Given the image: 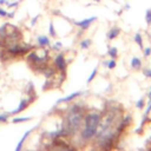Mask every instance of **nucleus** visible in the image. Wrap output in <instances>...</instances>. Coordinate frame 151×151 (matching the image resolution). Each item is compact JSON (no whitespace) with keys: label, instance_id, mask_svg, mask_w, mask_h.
Wrapping results in <instances>:
<instances>
[{"label":"nucleus","instance_id":"nucleus-1","mask_svg":"<svg viewBox=\"0 0 151 151\" xmlns=\"http://www.w3.org/2000/svg\"><path fill=\"white\" fill-rule=\"evenodd\" d=\"M81 120H83V110L80 106L78 105H73L70 111L66 114V123H65V131L67 134H74L80 125H81Z\"/></svg>","mask_w":151,"mask_h":151},{"label":"nucleus","instance_id":"nucleus-2","mask_svg":"<svg viewBox=\"0 0 151 151\" xmlns=\"http://www.w3.org/2000/svg\"><path fill=\"white\" fill-rule=\"evenodd\" d=\"M101 116L98 112H91L85 118V127L81 131V138L84 140H90L93 138L98 131L99 124H100Z\"/></svg>","mask_w":151,"mask_h":151},{"label":"nucleus","instance_id":"nucleus-3","mask_svg":"<svg viewBox=\"0 0 151 151\" xmlns=\"http://www.w3.org/2000/svg\"><path fill=\"white\" fill-rule=\"evenodd\" d=\"M96 20V17H90V18H86V19H84V20H81V21H77L76 24L79 26V27H81L83 29H86L87 27H88V25L91 24V22H93Z\"/></svg>","mask_w":151,"mask_h":151},{"label":"nucleus","instance_id":"nucleus-4","mask_svg":"<svg viewBox=\"0 0 151 151\" xmlns=\"http://www.w3.org/2000/svg\"><path fill=\"white\" fill-rule=\"evenodd\" d=\"M54 63H55V66H57L59 70H65L66 63H65V58H64L63 54H58L57 58H55V60H54Z\"/></svg>","mask_w":151,"mask_h":151},{"label":"nucleus","instance_id":"nucleus-5","mask_svg":"<svg viewBox=\"0 0 151 151\" xmlns=\"http://www.w3.org/2000/svg\"><path fill=\"white\" fill-rule=\"evenodd\" d=\"M79 94H81V93H80V92H73V93L68 94L67 97H64V98H60V99H58V100H57V104H59V103H66V101H70V100L74 99L76 97H78Z\"/></svg>","mask_w":151,"mask_h":151},{"label":"nucleus","instance_id":"nucleus-6","mask_svg":"<svg viewBox=\"0 0 151 151\" xmlns=\"http://www.w3.org/2000/svg\"><path fill=\"white\" fill-rule=\"evenodd\" d=\"M119 33H120V29H119L118 27H113V28H111L110 32L107 33V38H109L110 40H112V39H114Z\"/></svg>","mask_w":151,"mask_h":151},{"label":"nucleus","instance_id":"nucleus-7","mask_svg":"<svg viewBox=\"0 0 151 151\" xmlns=\"http://www.w3.org/2000/svg\"><path fill=\"white\" fill-rule=\"evenodd\" d=\"M28 103V100H26V99H22L21 101H20V104H19V106H18V109L17 110H14V111H12L11 113H18V112H21L24 109H26L27 107V104Z\"/></svg>","mask_w":151,"mask_h":151},{"label":"nucleus","instance_id":"nucleus-8","mask_svg":"<svg viewBox=\"0 0 151 151\" xmlns=\"http://www.w3.org/2000/svg\"><path fill=\"white\" fill-rule=\"evenodd\" d=\"M31 131H32V129L31 130H28V131H26L25 132V134L21 137V139L19 140V143H18V145H17V147H15V151H19L20 149H21V146H22V144H24V142H25V139L29 136V133H31Z\"/></svg>","mask_w":151,"mask_h":151},{"label":"nucleus","instance_id":"nucleus-9","mask_svg":"<svg viewBox=\"0 0 151 151\" xmlns=\"http://www.w3.org/2000/svg\"><path fill=\"white\" fill-rule=\"evenodd\" d=\"M38 42H39V45H40L41 47H44V46H48V45H50V40H48V38L45 37V35H40V37H38Z\"/></svg>","mask_w":151,"mask_h":151},{"label":"nucleus","instance_id":"nucleus-10","mask_svg":"<svg viewBox=\"0 0 151 151\" xmlns=\"http://www.w3.org/2000/svg\"><path fill=\"white\" fill-rule=\"evenodd\" d=\"M131 66L133 67V68H139L140 66H142V63H140V60L138 59V58H132V60H131Z\"/></svg>","mask_w":151,"mask_h":151},{"label":"nucleus","instance_id":"nucleus-11","mask_svg":"<svg viewBox=\"0 0 151 151\" xmlns=\"http://www.w3.org/2000/svg\"><path fill=\"white\" fill-rule=\"evenodd\" d=\"M134 41L138 44V46H139V48H144L143 47V39H142V35L139 34V33H136V35H134Z\"/></svg>","mask_w":151,"mask_h":151},{"label":"nucleus","instance_id":"nucleus-12","mask_svg":"<svg viewBox=\"0 0 151 151\" xmlns=\"http://www.w3.org/2000/svg\"><path fill=\"white\" fill-rule=\"evenodd\" d=\"M107 53H109V55H110L111 58H113V59H114V58L117 57V48H116V47H110Z\"/></svg>","mask_w":151,"mask_h":151},{"label":"nucleus","instance_id":"nucleus-13","mask_svg":"<svg viewBox=\"0 0 151 151\" xmlns=\"http://www.w3.org/2000/svg\"><path fill=\"white\" fill-rule=\"evenodd\" d=\"M90 44H91V40H90V39H86V40L80 41V46H81V48H87V47L90 46Z\"/></svg>","mask_w":151,"mask_h":151},{"label":"nucleus","instance_id":"nucleus-14","mask_svg":"<svg viewBox=\"0 0 151 151\" xmlns=\"http://www.w3.org/2000/svg\"><path fill=\"white\" fill-rule=\"evenodd\" d=\"M31 117H20V118H14L13 119V123H20V122H27L29 120Z\"/></svg>","mask_w":151,"mask_h":151},{"label":"nucleus","instance_id":"nucleus-15","mask_svg":"<svg viewBox=\"0 0 151 151\" xmlns=\"http://www.w3.org/2000/svg\"><path fill=\"white\" fill-rule=\"evenodd\" d=\"M97 71H98V70H97V67H94V68H93V71H92V73H91V74H90V77L87 78V83H91V80H93V78H94V77H96V74H97Z\"/></svg>","mask_w":151,"mask_h":151},{"label":"nucleus","instance_id":"nucleus-16","mask_svg":"<svg viewBox=\"0 0 151 151\" xmlns=\"http://www.w3.org/2000/svg\"><path fill=\"white\" fill-rule=\"evenodd\" d=\"M145 19H146V22H147L149 25H151V9H147V11H146Z\"/></svg>","mask_w":151,"mask_h":151},{"label":"nucleus","instance_id":"nucleus-17","mask_svg":"<svg viewBox=\"0 0 151 151\" xmlns=\"http://www.w3.org/2000/svg\"><path fill=\"white\" fill-rule=\"evenodd\" d=\"M0 15H1V17H7V15H8V17H13V13H9V14H8L6 11H4L2 8H0Z\"/></svg>","mask_w":151,"mask_h":151},{"label":"nucleus","instance_id":"nucleus-18","mask_svg":"<svg viewBox=\"0 0 151 151\" xmlns=\"http://www.w3.org/2000/svg\"><path fill=\"white\" fill-rule=\"evenodd\" d=\"M136 106H137L138 109H143V106H144V99H143V98H142V99H139V100L137 101Z\"/></svg>","mask_w":151,"mask_h":151},{"label":"nucleus","instance_id":"nucleus-19","mask_svg":"<svg viewBox=\"0 0 151 151\" xmlns=\"http://www.w3.org/2000/svg\"><path fill=\"white\" fill-rule=\"evenodd\" d=\"M50 34L53 35V37L55 35V31H54V27H53V24L52 22L50 24Z\"/></svg>","mask_w":151,"mask_h":151},{"label":"nucleus","instance_id":"nucleus-20","mask_svg":"<svg viewBox=\"0 0 151 151\" xmlns=\"http://www.w3.org/2000/svg\"><path fill=\"white\" fill-rule=\"evenodd\" d=\"M114 66H116V61L114 60H110L109 64H107V67L109 68H114Z\"/></svg>","mask_w":151,"mask_h":151},{"label":"nucleus","instance_id":"nucleus-21","mask_svg":"<svg viewBox=\"0 0 151 151\" xmlns=\"http://www.w3.org/2000/svg\"><path fill=\"white\" fill-rule=\"evenodd\" d=\"M6 120H7V114H6V113L1 114V116H0V122H6Z\"/></svg>","mask_w":151,"mask_h":151},{"label":"nucleus","instance_id":"nucleus-22","mask_svg":"<svg viewBox=\"0 0 151 151\" xmlns=\"http://www.w3.org/2000/svg\"><path fill=\"white\" fill-rule=\"evenodd\" d=\"M150 111H151V100L149 101V106H147V109H146V111H145V116H147V114L150 113Z\"/></svg>","mask_w":151,"mask_h":151},{"label":"nucleus","instance_id":"nucleus-23","mask_svg":"<svg viewBox=\"0 0 151 151\" xmlns=\"http://www.w3.org/2000/svg\"><path fill=\"white\" fill-rule=\"evenodd\" d=\"M144 74L146 76V77H150L151 78V70L149 68V70H144Z\"/></svg>","mask_w":151,"mask_h":151},{"label":"nucleus","instance_id":"nucleus-24","mask_svg":"<svg viewBox=\"0 0 151 151\" xmlns=\"http://www.w3.org/2000/svg\"><path fill=\"white\" fill-rule=\"evenodd\" d=\"M150 53H151V48H150V47H147V48L144 51V54L147 57V55H150Z\"/></svg>","mask_w":151,"mask_h":151},{"label":"nucleus","instance_id":"nucleus-25","mask_svg":"<svg viewBox=\"0 0 151 151\" xmlns=\"http://www.w3.org/2000/svg\"><path fill=\"white\" fill-rule=\"evenodd\" d=\"M149 100H151V88H150V92H149Z\"/></svg>","mask_w":151,"mask_h":151}]
</instances>
